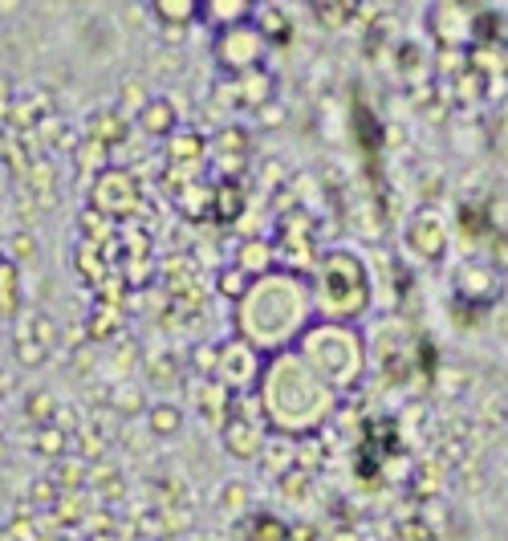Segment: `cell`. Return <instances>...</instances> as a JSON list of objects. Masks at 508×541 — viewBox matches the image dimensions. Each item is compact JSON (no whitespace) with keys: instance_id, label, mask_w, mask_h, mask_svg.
<instances>
[{"instance_id":"obj_1","label":"cell","mask_w":508,"mask_h":541,"mask_svg":"<svg viewBox=\"0 0 508 541\" xmlns=\"http://www.w3.org/2000/svg\"><path fill=\"white\" fill-rule=\"evenodd\" d=\"M313 326V285L293 269H273L248 285L236 302V338L265 358L293 350Z\"/></svg>"},{"instance_id":"obj_2","label":"cell","mask_w":508,"mask_h":541,"mask_svg":"<svg viewBox=\"0 0 508 541\" xmlns=\"http://www.w3.org/2000/svg\"><path fill=\"white\" fill-rule=\"evenodd\" d=\"M257 399L265 411V428L277 436H313L338 407V391H330L293 350L265 358V371L257 383Z\"/></svg>"},{"instance_id":"obj_3","label":"cell","mask_w":508,"mask_h":541,"mask_svg":"<svg viewBox=\"0 0 508 541\" xmlns=\"http://www.w3.org/2000/svg\"><path fill=\"white\" fill-rule=\"evenodd\" d=\"M293 354L338 395L358 387L366 375V342L354 326H342V322L313 318V326L293 342Z\"/></svg>"},{"instance_id":"obj_4","label":"cell","mask_w":508,"mask_h":541,"mask_svg":"<svg viewBox=\"0 0 508 541\" xmlns=\"http://www.w3.org/2000/svg\"><path fill=\"white\" fill-rule=\"evenodd\" d=\"M370 306V273L362 257L346 249H330L317 265L313 281V314H322V322H358Z\"/></svg>"},{"instance_id":"obj_5","label":"cell","mask_w":508,"mask_h":541,"mask_svg":"<svg viewBox=\"0 0 508 541\" xmlns=\"http://www.w3.org/2000/svg\"><path fill=\"white\" fill-rule=\"evenodd\" d=\"M265 41H261V33L252 29V21H244V25H236V29H224V33H216V41H212V57H216V66L228 74V78H240V74H248V70H261V57H265Z\"/></svg>"},{"instance_id":"obj_6","label":"cell","mask_w":508,"mask_h":541,"mask_svg":"<svg viewBox=\"0 0 508 541\" xmlns=\"http://www.w3.org/2000/svg\"><path fill=\"white\" fill-rule=\"evenodd\" d=\"M135 204H139V179L126 167L110 163L106 171L94 175V188H90V208L94 212H102L110 220H122V216L135 212Z\"/></svg>"},{"instance_id":"obj_7","label":"cell","mask_w":508,"mask_h":541,"mask_svg":"<svg viewBox=\"0 0 508 541\" xmlns=\"http://www.w3.org/2000/svg\"><path fill=\"white\" fill-rule=\"evenodd\" d=\"M261 371H265V354H261V350H252L248 342L232 338V342H224V346H220L216 383H224L232 395H248V391H257Z\"/></svg>"},{"instance_id":"obj_8","label":"cell","mask_w":508,"mask_h":541,"mask_svg":"<svg viewBox=\"0 0 508 541\" xmlns=\"http://www.w3.org/2000/svg\"><path fill=\"white\" fill-rule=\"evenodd\" d=\"M224 448L236 460H261V452H265V424H257V419H244V415L232 411L224 419Z\"/></svg>"},{"instance_id":"obj_9","label":"cell","mask_w":508,"mask_h":541,"mask_svg":"<svg viewBox=\"0 0 508 541\" xmlns=\"http://www.w3.org/2000/svg\"><path fill=\"white\" fill-rule=\"evenodd\" d=\"M208 159L224 171V175H240L244 163H248V131L244 127H224L208 139Z\"/></svg>"},{"instance_id":"obj_10","label":"cell","mask_w":508,"mask_h":541,"mask_svg":"<svg viewBox=\"0 0 508 541\" xmlns=\"http://www.w3.org/2000/svg\"><path fill=\"white\" fill-rule=\"evenodd\" d=\"M204 159H208V139H204L196 127H179V131L167 139V163H171V171L196 175Z\"/></svg>"},{"instance_id":"obj_11","label":"cell","mask_w":508,"mask_h":541,"mask_svg":"<svg viewBox=\"0 0 508 541\" xmlns=\"http://www.w3.org/2000/svg\"><path fill=\"white\" fill-rule=\"evenodd\" d=\"M407 245L427 261L443 257V249H448V220L435 216V212H419L407 228Z\"/></svg>"},{"instance_id":"obj_12","label":"cell","mask_w":508,"mask_h":541,"mask_svg":"<svg viewBox=\"0 0 508 541\" xmlns=\"http://www.w3.org/2000/svg\"><path fill=\"white\" fill-rule=\"evenodd\" d=\"M135 127L147 135V139H171L175 131H179V110H175V102L167 98V94H155L147 106H143V114L135 118Z\"/></svg>"},{"instance_id":"obj_13","label":"cell","mask_w":508,"mask_h":541,"mask_svg":"<svg viewBox=\"0 0 508 541\" xmlns=\"http://www.w3.org/2000/svg\"><path fill=\"white\" fill-rule=\"evenodd\" d=\"M232 265L244 269L252 281H257V277H265V273L277 269V245H273V240H261V236H244L240 240V253L232 257Z\"/></svg>"},{"instance_id":"obj_14","label":"cell","mask_w":508,"mask_h":541,"mask_svg":"<svg viewBox=\"0 0 508 541\" xmlns=\"http://www.w3.org/2000/svg\"><path fill=\"white\" fill-rule=\"evenodd\" d=\"M200 21L212 33H224V29H236V25L252 21V5L248 0H200Z\"/></svg>"},{"instance_id":"obj_15","label":"cell","mask_w":508,"mask_h":541,"mask_svg":"<svg viewBox=\"0 0 508 541\" xmlns=\"http://www.w3.org/2000/svg\"><path fill=\"white\" fill-rule=\"evenodd\" d=\"M192 403L204 419H212V424H224V415H232V391L216 379H196L192 387Z\"/></svg>"},{"instance_id":"obj_16","label":"cell","mask_w":508,"mask_h":541,"mask_svg":"<svg viewBox=\"0 0 508 541\" xmlns=\"http://www.w3.org/2000/svg\"><path fill=\"white\" fill-rule=\"evenodd\" d=\"M232 90H236L232 102L236 106H248V110H261V106L273 102V78L265 70H248V74L232 78Z\"/></svg>"},{"instance_id":"obj_17","label":"cell","mask_w":508,"mask_h":541,"mask_svg":"<svg viewBox=\"0 0 508 541\" xmlns=\"http://www.w3.org/2000/svg\"><path fill=\"white\" fill-rule=\"evenodd\" d=\"M252 29L261 33L265 45H285L293 37V21L281 5H252Z\"/></svg>"},{"instance_id":"obj_18","label":"cell","mask_w":508,"mask_h":541,"mask_svg":"<svg viewBox=\"0 0 508 541\" xmlns=\"http://www.w3.org/2000/svg\"><path fill=\"white\" fill-rule=\"evenodd\" d=\"M293 525L281 521L277 513H257L252 509L248 517H240V541H289Z\"/></svg>"},{"instance_id":"obj_19","label":"cell","mask_w":508,"mask_h":541,"mask_svg":"<svg viewBox=\"0 0 508 541\" xmlns=\"http://www.w3.org/2000/svg\"><path fill=\"white\" fill-rule=\"evenodd\" d=\"M126 135H131V123L118 114V110H98L90 114V139L102 147H118Z\"/></svg>"},{"instance_id":"obj_20","label":"cell","mask_w":508,"mask_h":541,"mask_svg":"<svg viewBox=\"0 0 508 541\" xmlns=\"http://www.w3.org/2000/svg\"><path fill=\"white\" fill-rule=\"evenodd\" d=\"M151 13L163 21V29H187L200 21L196 0H159V5H151Z\"/></svg>"},{"instance_id":"obj_21","label":"cell","mask_w":508,"mask_h":541,"mask_svg":"<svg viewBox=\"0 0 508 541\" xmlns=\"http://www.w3.org/2000/svg\"><path fill=\"white\" fill-rule=\"evenodd\" d=\"M244 212V188L236 184V179H220L216 184V204H212V216L224 220V224H236Z\"/></svg>"},{"instance_id":"obj_22","label":"cell","mask_w":508,"mask_h":541,"mask_svg":"<svg viewBox=\"0 0 508 541\" xmlns=\"http://www.w3.org/2000/svg\"><path fill=\"white\" fill-rule=\"evenodd\" d=\"M147 428L159 436V440H171L183 432V411L175 403H151L147 407Z\"/></svg>"},{"instance_id":"obj_23","label":"cell","mask_w":508,"mask_h":541,"mask_svg":"<svg viewBox=\"0 0 508 541\" xmlns=\"http://www.w3.org/2000/svg\"><path fill=\"white\" fill-rule=\"evenodd\" d=\"M212 204H216V184H187L183 192H179V208L187 212V216H200V220H208L212 216Z\"/></svg>"},{"instance_id":"obj_24","label":"cell","mask_w":508,"mask_h":541,"mask_svg":"<svg viewBox=\"0 0 508 541\" xmlns=\"http://www.w3.org/2000/svg\"><path fill=\"white\" fill-rule=\"evenodd\" d=\"M82 476H90V460H86V456H61L53 485L66 489V493H78V489H82Z\"/></svg>"},{"instance_id":"obj_25","label":"cell","mask_w":508,"mask_h":541,"mask_svg":"<svg viewBox=\"0 0 508 541\" xmlns=\"http://www.w3.org/2000/svg\"><path fill=\"white\" fill-rule=\"evenodd\" d=\"M220 513L224 517H248L252 513V489L240 485V480H228L220 489Z\"/></svg>"},{"instance_id":"obj_26","label":"cell","mask_w":508,"mask_h":541,"mask_svg":"<svg viewBox=\"0 0 508 541\" xmlns=\"http://www.w3.org/2000/svg\"><path fill=\"white\" fill-rule=\"evenodd\" d=\"M57 395L53 391H45V387H37V391H29L25 395V411H29V419H33V424L37 428H49L53 424V415H57Z\"/></svg>"},{"instance_id":"obj_27","label":"cell","mask_w":508,"mask_h":541,"mask_svg":"<svg viewBox=\"0 0 508 541\" xmlns=\"http://www.w3.org/2000/svg\"><path fill=\"white\" fill-rule=\"evenodd\" d=\"M82 240H86V245H98V249L110 245V240H114V220L94 212V208H86L82 212Z\"/></svg>"},{"instance_id":"obj_28","label":"cell","mask_w":508,"mask_h":541,"mask_svg":"<svg viewBox=\"0 0 508 541\" xmlns=\"http://www.w3.org/2000/svg\"><path fill=\"white\" fill-rule=\"evenodd\" d=\"M151 98H155V94H147L143 82H122V94H118V106H114V110L126 118V123H131V118L143 114V106H147Z\"/></svg>"},{"instance_id":"obj_29","label":"cell","mask_w":508,"mask_h":541,"mask_svg":"<svg viewBox=\"0 0 508 541\" xmlns=\"http://www.w3.org/2000/svg\"><path fill=\"white\" fill-rule=\"evenodd\" d=\"M248 285H252V277L244 273V269H236V265H228V269H220V277H216V289L228 297V302L236 306L240 297L248 293Z\"/></svg>"},{"instance_id":"obj_30","label":"cell","mask_w":508,"mask_h":541,"mask_svg":"<svg viewBox=\"0 0 508 541\" xmlns=\"http://www.w3.org/2000/svg\"><path fill=\"white\" fill-rule=\"evenodd\" d=\"M33 444H37V452H41V456H66L70 436L49 424V428H37V432H33Z\"/></svg>"},{"instance_id":"obj_31","label":"cell","mask_w":508,"mask_h":541,"mask_svg":"<svg viewBox=\"0 0 508 541\" xmlns=\"http://www.w3.org/2000/svg\"><path fill=\"white\" fill-rule=\"evenodd\" d=\"M118 326H122V318H118V306H110V302H102V306L94 310V318H90V334L102 338V342H106Z\"/></svg>"},{"instance_id":"obj_32","label":"cell","mask_w":508,"mask_h":541,"mask_svg":"<svg viewBox=\"0 0 508 541\" xmlns=\"http://www.w3.org/2000/svg\"><path fill=\"white\" fill-rule=\"evenodd\" d=\"M17 346V363L21 367H45L49 363V350L37 346V342H13Z\"/></svg>"},{"instance_id":"obj_33","label":"cell","mask_w":508,"mask_h":541,"mask_svg":"<svg viewBox=\"0 0 508 541\" xmlns=\"http://www.w3.org/2000/svg\"><path fill=\"white\" fill-rule=\"evenodd\" d=\"M110 399H114V407H118L114 415H122V411H143V395H139V391H131V387H114V395H110Z\"/></svg>"},{"instance_id":"obj_34","label":"cell","mask_w":508,"mask_h":541,"mask_svg":"<svg viewBox=\"0 0 508 541\" xmlns=\"http://www.w3.org/2000/svg\"><path fill=\"white\" fill-rule=\"evenodd\" d=\"M9 249H13V253H9V261L17 265V261H25V257H33V253H37V240H33L29 232H17V236L9 240Z\"/></svg>"},{"instance_id":"obj_35","label":"cell","mask_w":508,"mask_h":541,"mask_svg":"<svg viewBox=\"0 0 508 541\" xmlns=\"http://www.w3.org/2000/svg\"><path fill=\"white\" fill-rule=\"evenodd\" d=\"M192 363L204 371V379H216V363H220V346H200Z\"/></svg>"},{"instance_id":"obj_36","label":"cell","mask_w":508,"mask_h":541,"mask_svg":"<svg viewBox=\"0 0 508 541\" xmlns=\"http://www.w3.org/2000/svg\"><path fill=\"white\" fill-rule=\"evenodd\" d=\"M29 179L37 184L33 192H53V163H45V159L33 163V167H29Z\"/></svg>"},{"instance_id":"obj_37","label":"cell","mask_w":508,"mask_h":541,"mask_svg":"<svg viewBox=\"0 0 508 541\" xmlns=\"http://www.w3.org/2000/svg\"><path fill=\"white\" fill-rule=\"evenodd\" d=\"M313 13L322 17V21H326V17H330V21H350L358 9H354V5H313Z\"/></svg>"},{"instance_id":"obj_38","label":"cell","mask_w":508,"mask_h":541,"mask_svg":"<svg viewBox=\"0 0 508 541\" xmlns=\"http://www.w3.org/2000/svg\"><path fill=\"white\" fill-rule=\"evenodd\" d=\"M257 118H269L265 127H277V118H281V106H273V102H269V106H261V110H257Z\"/></svg>"},{"instance_id":"obj_39","label":"cell","mask_w":508,"mask_h":541,"mask_svg":"<svg viewBox=\"0 0 508 541\" xmlns=\"http://www.w3.org/2000/svg\"><path fill=\"white\" fill-rule=\"evenodd\" d=\"M9 98H13V82H9V78H0V114L9 110Z\"/></svg>"},{"instance_id":"obj_40","label":"cell","mask_w":508,"mask_h":541,"mask_svg":"<svg viewBox=\"0 0 508 541\" xmlns=\"http://www.w3.org/2000/svg\"><path fill=\"white\" fill-rule=\"evenodd\" d=\"M330 541H358V533H350V529H342V533H334Z\"/></svg>"},{"instance_id":"obj_41","label":"cell","mask_w":508,"mask_h":541,"mask_svg":"<svg viewBox=\"0 0 508 541\" xmlns=\"http://www.w3.org/2000/svg\"><path fill=\"white\" fill-rule=\"evenodd\" d=\"M5 391H9V379H5V375H0V399H5Z\"/></svg>"},{"instance_id":"obj_42","label":"cell","mask_w":508,"mask_h":541,"mask_svg":"<svg viewBox=\"0 0 508 541\" xmlns=\"http://www.w3.org/2000/svg\"><path fill=\"white\" fill-rule=\"evenodd\" d=\"M192 541H212V537H208V533H200V537H192Z\"/></svg>"},{"instance_id":"obj_43","label":"cell","mask_w":508,"mask_h":541,"mask_svg":"<svg viewBox=\"0 0 508 541\" xmlns=\"http://www.w3.org/2000/svg\"><path fill=\"white\" fill-rule=\"evenodd\" d=\"M0 456H5V440H0Z\"/></svg>"},{"instance_id":"obj_44","label":"cell","mask_w":508,"mask_h":541,"mask_svg":"<svg viewBox=\"0 0 508 541\" xmlns=\"http://www.w3.org/2000/svg\"><path fill=\"white\" fill-rule=\"evenodd\" d=\"M0 261H5V245H0Z\"/></svg>"}]
</instances>
